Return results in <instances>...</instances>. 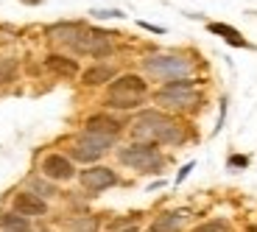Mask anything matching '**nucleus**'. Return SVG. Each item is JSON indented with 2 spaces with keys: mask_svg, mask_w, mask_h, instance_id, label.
Returning <instances> with one entry per match:
<instances>
[{
  "mask_svg": "<svg viewBox=\"0 0 257 232\" xmlns=\"http://www.w3.org/2000/svg\"><path fill=\"white\" fill-rule=\"evenodd\" d=\"M224 229H226V221H210V224L196 226L193 232H224Z\"/></svg>",
  "mask_w": 257,
  "mask_h": 232,
  "instance_id": "obj_22",
  "label": "nucleus"
},
{
  "mask_svg": "<svg viewBox=\"0 0 257 232\" xmlns=\"http://www.w3.org/2000/svg\"><path fill=\"white\" fill-rule=\"evenodd\" d=\"M117 157L123 165L135 168V171H160L162 168V157L157 154L154 146H146V143H135L128 149H120Z\"/></svg>",
  "mask_w": 257,
  "mask_h": 232,
  "instance_id": "obj_2",
  "label": "nucleus"
},
{
  "mask_svg": "<svg viewBox=\"0 0 257 232\" xmlns=\"http://www.w3.org/2000/svg\"><path fill=\"white\" fill-rule=\"evenodd\" d=\"M187 171H193V162H187V165L182 168V171H179V176H176V182H182V179H185V176H187Z\"/></svg>",
  "mask_w": 257,
  "mask_h": 232,
  "instance_id": "obj_26",
  "label": "nucleus"
},
{
  "mask_svg": "<svg viewBox=\"0 0 257 232\" xmlns=\"http://www.w3.org/2000/svg\"><path fill=\"white\" fill-rule=\"evenodd\" d=\"M112 34H103V31H81L70 45L76 48L78 53H90V56H109L112 53Z\"/></svg>",
  "mask_w": 257,
  "mask_h": 232,
  "instance_id": "obj_5",
  "label": "nucleus"
},
{
  "mask_svg": "<svg viewBox=\"0 0 257 232\" xmlns=\"http://www.w3.org/2000/svg\"><path fill=\"white\" fill-rule=\"evenodd\" d=\"M146 70L154 73V76H160V78L176 81V78H185L187 73H190V62L182 59V56H148L146 59Z\"/></svg>",
  "mask_w": 257,
  "mask_h": 232,
  "instance_id": "obj_4",
  "label": "nucleus"
},
{
  "mask_svg": "<svg viewBox=\"0 0 257 232\" xmlns=\"http://www.w3.org/2000/svg\"><path fill=\"white\" fill-rule=\"evenodd\" d=\"M246 165H249L246 157H229V168H246Z\"/></svg>",
  "mask_w": 257,
  "mask_h": 232,
  "instance_id": "obj_24",
  "label": "nucleus"
},
{
  "mask_svg": "<svg viewBox=\"0 0 257 232\" xmlns=\"http://www.w3.org/2000/svg\"><path fill=\"white\" fill-rule=\"evenodd\" d=\"M210 31L212 34H221V37L229 42V45H235V48H246V39L240 37L235 28H229V26H224V23H210Z\"/></svg>",
  "mask_w": 257,
  "mask_h": 232,
  "instance_id": "obj_18",
  "label": "nucleus"
},
{
  "mask_svg": "<svg viewBox=\"0 0 257 232\" xmlns=\"http://www.w3.org/2000/svg\"><path fill=\"white\" fill-rule=\"evenodd\" d=\"M143 103V95H126V92H109L106 95V106H115V109H135Z\"/></svg>",
  "mask_w": 257,
  "mask_h": 232,
  "instance_id": "obj_16",
  "label": "nucleus"
},
{
  "mask_svg": "<svg viewBox=\"0 0 257 232\" xmlns=\"http://www.w3.org/2000/svg\"><path fill=\"white\" fill-rule=\"evenodd\" d=\"M14 210L20 215H45L48 204L45 199H39L37 193H17L14 196Z\"/></svg>",
  "mask_w": 257,
  "mask_h": 232,
  "instance_id": "obj_8",
  "label": "nucleus"
},
{
  "mask_svg": "<svg viewBox=\"0 0 257 232\" xmlns=\"http://www.w3.org/2000/svg\"><path fill=\"white\" fill-rule=\"evenodd\" d=\"M45 67L51 73H56V76H62V78H73L78 73V62H76V59L59 56V53H51V56L45 59Z\"/></svg>",
  "mask_w": 257,
  "mask_h": 232,
  "instance_id": "obj_10",
  "label": "nucleus"
},
{
  "mask_svg": "<svg viewBox=\"0 0 257 232\" xmlns=\"http://www.w3.org/2000/svg\"><path fill=\"white\" fill-rule=\"evenodd\" d=\"M101 154H95V151H90V149H81V146H73V160H78V162H95Z\"/></svg>",
  "mask_w": 257,
  "mask_h": 232,
  "instance_id": "obj_21",
  "label": "nucleus"
},
{
  "mask_svg": "<svg viewBox=\"0 0 257 232\" xmlns=\"http://www.w3.org/2000/svg\"><path fill=\"white\" fill-rule=\"evenodd\" d=\"M70 232H98V218H78V221H73Z\"/></svg>",
  "mask_w": 257,
  "mask_h": 232,
  "instance_id": "obj_20",
  "label": "nucleus"
},
{
  "mask_svg": "<svg viewBox=\"0 0 257 232\" xmlns=\"http://www.w3.org/2000/svg\"><path fill=\"white\" fill-rule=\"evenodd\" d=\"M157 101L165 103V106H190V103L199 101L196 81H193V78H176V81H168L165 87L157 92Z\"/></svg>",
  "mask_w": 257,
  "mask_h": 232,
  "instance_id": "obj_3",
  "label": "nucleus"
},
{
  "mask_svg": "<svg viewBox=\"0 0 257 232\" xmlns=\"http://www.w3.org/2000/svg\"><path fill=\"white\" fill-rule=\"evenodd\" d=\"M112 78H115V67H109V65H95L84 73V84L87 87H98V84H106Z\"/></svg>",
  "mask_w": 257,
  "mask_h": 232,
  "instance_id": "obj_14",
  "label": "nucleus"
},
{
  "mask_svg": "<svg viewBox=\"0 0 257 232\" xmlns=\"http://www.w3.org/2000/svg\"><path fill=\"white\" fill-rule=\"evenodd\" d=\"M109 92H126V95H146V81L140 76H120L112 81Z\"/></svg>",
  "mask_w": 257,
  "mask_h": 232,
  "instance_id": "obj_11",
  "label": "nucleus"
},
{
  "mask_svg": "<svg viewBox=\"0 0 257 232\" xmlns=\"http://www.w3.org/2000/svg\"><path fill=\"white\" fill-rule=\"evenodd\" d=\"M87 132H98V135H109V137H117L120 132V123L109 115H92L87 121Z\"/></svg>",
  "mask_w": 257,
  "mask_h": 232,
  "instance_id": "obj_12",
  "label": "nucleus"
},
{
  "mask_svg": "<svg viewBox=\"0 0 257 232\" xmlns=\"http://www.w3.org/2000/svg\"><path fill=\"white\" fill-rule=\"evenodd\" d=\"M249 232H257V226H251V229H249Z\"/></svg>",
  "mask_w": 257,
  "mask_h": 232,
  "instance_id": "obj_27",
  "label": "nucleus"
},
{
  "mask_svg": "<svg viewBox=\"0 0 257 232\" xmlns=\"http://www.w3.org/2000/svg\"><path fill=\"white\" fill-rule=\"evenodd\" d=\"M81 31H84V28L78 26V23H59V26L48 28V37H51V39H62V42H73Z\"/></svg>",
  "mask_w": 257,
  "mask_h": 232,
  "instance_id": "obj_15",
  "label": "nucleus"
},
{
  "mask_svg": "<svg viewBox=\"0 0 257 232\" xmlns=\"http://www.w3.org/2000/svg\"><path fill=\"white\" fill-rule=\"evenodd\" d=\"M185 218H187V213H165L151 224L148 232H179L185 226Z\"/></svg>",
  "mask_w": 257,
  "mask_h": 232,
  "instance_id": "obj_13",
  "label": "nucleus"
},
{
  "mask_svg": "<svg viewBox=\"0 0 257 232\" xmlns=\"http://www.w3.org/2000/svg\"><path fill=\"white\" fill-rule=\"evenodd\" d=\"M0 226L6 232H31L28 218L26 215H17V213H3L0 215Z\"/></svg>",
  "mask_w": 257,
  "mask_h": 232,
  "instance_id": "obj_17",
  "label": "nucleus"
},
{
  "mask_svg": "<svg viewBox=\"0 0 257 232\" xmlns=\"http://www.w3.org/2000/svg\"><path fill=\"white\" fill-rule=\"evenodd\" d=\"M42 174H45L48 179H53V182H64V179H73L76 168H73V162L67 160V157L48 154L45 160H42Z\"/></svg>",
  "mask_w": 257,
  "mask_h": 232,
  "instance_id": "obj_7",
  "label": "nucleus"
},
{
  "mask_svg": "<svg viewBox=\"0 0 257 232\" xmlns=\"http://www.w3.org/2000/svg\"><path fill=\"white\" fill-rule=\"evenodd\" d=\"M34 190H37V196H39V199H42V196H53V193H56V187H51V185H45V182H34Z\"/></svg>",
  "mask_w": 257,
  "mask_h": 232,
  "instance_id": "obj_23",
  "label": "nucleus"
},
{
  "mask_svg": "<svg viewBox=\"0 0 257 232\" xmlns=\"http://www.w3.org/2000/svg\"><path fill=\"white\" fill-rule=\"evenodd\" d=\"M112 143H115V137L98 135V132H87V129H84L81 135H78L76 146H81V149H90V151H95V154H106V151L112 149Z\"/></svg>",
  "mask_w": 257,
  "mask_h": 232,
  "instance_id": "obj_9",
  "label": "nucleus"
},
{
  "mask_svg": "<svg viewBox=\"0 0 257 232\" xmlns=\"http://www.w3.org/2000/svg\"><path fill=\"white\" fill-rule=\"evenodd\" d=\"M17 76V59H0V84H12Z\"/></svg>",
  "mask_w": 257,
  "mask_h": 232,
  "instance_id": "obj_19",
  "label": "nucleus"
},
{
  "mask_svg": "<svg viewBox=\"0 0 257 232\" xmlns=\"http://www.w3.org/2000/svg\"><path fill=\"white\" fill-rule=\"evenodd\" d=\"M132 135H135L137 143H146V146H154V143H168V146H174V143H182V129L176 126L171 118H165L162 112L157 109H148L132 123Z\"/></svg>",
  "mask_w": 257,
  "mask_h": 232,
  "instance_id": "obj_1",
  "label": "nucleus"
},
{
  "mask_svg": "<svg viewBox=\"0 0 257 232\" xmlns=\"http://www.w3.org/2000/svg\"><path fill=\"white\" fill-rule=\"evenodd\" d=\"M81 185L90 190V193H101L106 187L117 185V174L106 165H92L87 171H81Z\"/></svg>",
  "mask_w": 257,
  "mask_h": 232,
  "instance_id": "obj_6",
  "label": "nucleus"
},
{
  "mask_svg": "<svg viewBox=\"0 0 257 232\" xmlns=\"http://www.w3.org/2000/svg\"><path fill=\"white\" fill-rule=\"evenodd\" d=\"M95 14V17H123L120 12H115V9H112V12H92Z\"/></svg>",
  "mask_w": 257,
  "mask_h": 232,
  "instance_id": "obj_25",
  "label": "nucleus"
}]
</instances>
